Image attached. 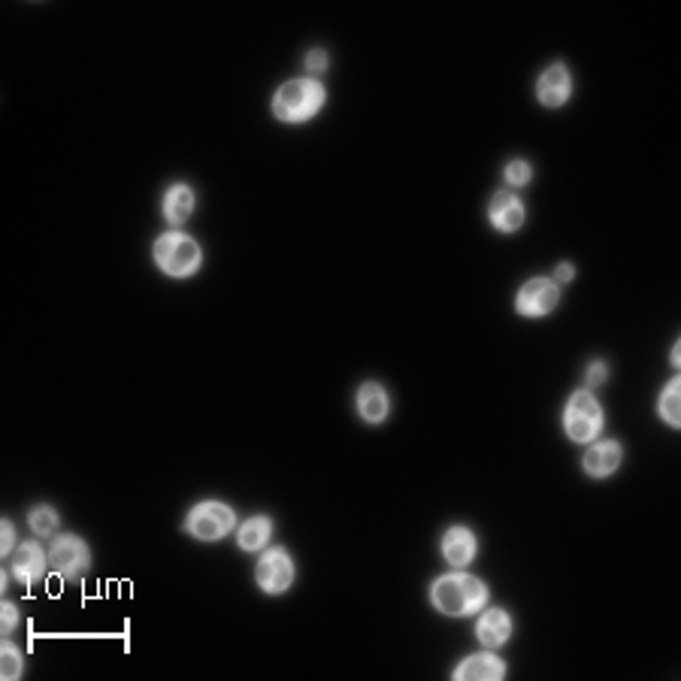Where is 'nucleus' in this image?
<instances>
[{
    "label": "nucleus",
    "mask_w": 681,
    "mask_h": 681,
    "mask_svg": "<svg viewBox=\"0 0 681 681\" xmlns=\"http://www.w3.org/2000/svg\"><path fill=\"white\" fill-rule=\"evenodd\" d=\"M557 303H560V285L554 279L536 276L518 288L515 312L524 318H542V315H551L557 309Z\"/></svg>",
    "instance_id": "8"
},
{
    "label": "nucleus",
    "mask_w": 681,
    "mask_h": 681,
    "mask_svg": "<svg viewBox=\"0 0 681 681\" xmlns=\"http://www.w3.org/2000/svg\"><path fill=\"white\" fill-rule=\"evenodd\" d=\"M657 412H660V418H663L672 430L681 427V379H678V376H672L669 385L663 388V394H660V400H657Z\"/></svg>",
    "instance_id": "19"
},
{
    "label": "nucleus",
    "mask_w": 681,
    "mask_h": 681,
    "mask_svg": "<svg viewBox=\"0 0 681 681\" xmlns=\"http://www.w3.org/2000/svg\"><path fill=\"white\" fill-rule=\"evenodd\" d=\"M488 218L500 234H515L524 227L527 209H524L521 197H515L512 191H497L488 203Z\"/></svg>",
    "instance_id": "13"
},
{
    "label": "nucleus",
    "mask_w": 681,
    "mask_h": 681,
    "mask_svg": "<svg viewBox=\"0 0 681 681\" xmlns=\"http://www.w3.org/2000/svg\"><path fill=\"white\" fill-rule=\"evenodd\" d=\"M454 681H500L506 678V663L491 654V648L485 654H473L467 660H461L458 666H454L451 672Z\"/></svg>",
    "instance_id": "14"
},
{
    "label": "nucleus",
    "mask_w": 681,
    "mask_h": 681,
    "mask_svg": "<svg viewBox=\"0 0 681 681\" xmlns=\"http://www.w3.org/2000/svg\"><path fill=\"white\" fill-rule=\"evenodd\" d=\"M0 624H4V633H13L19 627V609L13 603H4V612H0Z\"/></svg>",
    "instance_id": "26"
},
{
    "label": "nucleus",
    "mask_w": 681,
    "mask_h": 681,
    "mask_svg": "<svg viewBox=\"0 0 681 681\" xmlns=\"http://www.w3.org/2000/svg\"><path fill=\"white\" fill-rule=\"evenodd\" d=\"M573 276H576V267L573 264H557V270H554V282L560 285V282H573Z\"/></svg>",
    "instance_id": "27"
},
{
    "label": "nucleus",
    "mask_w": 681,
    "mask_h": 681,
    "mask_svg": "<svg viewBox=\"0 0 681 681\" xmlns=\"http://www.w3.org/2000/svg\"><path fill=\"white\" fill-rule=\"evenodd\" d=\"M297 579V563L288 554V548L276 545V548H264V554L255 563V582L264 594L279 597L285 594Z\"/></svg>",
    "instance_id": "7"
},
{
    "label": "nucleus",
    "mask_w": 681,
    "mask_h": 681,
    "mask_svg": "<svg viewBox=\"0 0 681 681\" xmlns=\"http://www.w3.org/2000/svg\"><path fill=\"white\" fill-rule=\"evenodd\" d=\"M19 545H16V527H13V521L10 518H4L0 521V554H13Z\"/></svg>",
    "instance_id": "24"
},
{
    "label": "nucleus",
    "mask_w": 681,
    "mask_h": 681,
    "mask_svg": "<svg viewBox=\"0 0 681 681\" xmlns=\"http://www.w3.org/2000/svg\"><path fill=\"white\" fill-rule=\"evenodd\" d=\"M152 258L158 264V270L170 279H188L200 270L203 264V249L194 237L182 234V231H167L155 240L152 246Z\"/></svg>",
    "instance_id": "3"
},
{
    "label": "nucleus",
    "mask_w": 681,
    "mask_h": 681,
    "mask_svg": "<svg viewBox=\"0 0 681 681\" xmlns=\"http://www.w3.org/2000/svg\"><path fill=\"white\" fill-rule=\"evenodd\" d=\"M355 406L364 424H382L391 412V397L379 382H364L355 394Z\"/></svg>",
    "instance_id": "16"
},
{
    "label": "nucleus",
    "mask_w": 681,
    "mask_h": 681,
    "mask_svg": "<svg viewBox=\"0 0 681 681\" xmlns=\"http://www.w3.org/2000/svg\"><path fill=\"white\" fill-rule=\"evenodd\" d=\"M58 524H61V515L58 509H52L49 503H40L28 512V527L37 533V536H52L58 533Z\"/></svg>",
    "instance_id": "20"
},
{
    "label": "nucleus",
    "mask_w": 681,
    "mask_h": 681,
    "mask_svg": "<svg viewBox=\"0 0 681 681\" xmlns=\"http://www.w3.org/2000/svg\"><path fill=\"white\" fill-rule=\"evenodd\" d=\"M182 527L200 542H218L231 530H237V512L221 500H203L185 515Z\"/></svg>",
    "instance_id": "5"
},
{
    "label": "nucleus",
    "mask_w": 681,
    "mask_h": 681,
    "mask_svg": "<svg viewBox=\"0 0 681 681\" xmlns=\"http://www.w3.org/2000/svg\"><path fill=\"white\" fill-rule=\"evenodd\" d=\"M430 603L448 618H473L488 606V585L464 570H451L430 585Z\"/></svg>",
    "instance_id": "1"
},
{
    "label": "nucleus",
    "mask_w": 681,
    "mask_h": 681,
    "mask_svg": "<svg viewBox=\"0 0 681 681\" xmlns=\"http://www.w3.org/2000/svg\"><path fill=\"white\" fill-rule=\"evenodd\" d=\"M512 615L506 609H482L479 621H476V639L485 648H500L512 639Z\"/></svg>",
    "instance_id": "15"
},
{
    "label": "nucleus",
    "mask_w": 681,
    "mask_h": 681,
    "mask_svg": "<svg viewBox=\"0 0 681 681\" xmlns=\"http://www.w3.org/2000/svg\"><path fill=\"white\" fill-rule=\"evenodd\" d=\"M503 179H506V185H512V188H524V185H530V179H533V167H530V161H524V158L509 161V164L503 167Z\"/></svg>",
    "instance_id": "22"
},
{
    "label": "nucleus",
    "mask_w": 681,
    "mask_h": 681,
    "mask_svg": "<svg viewBox=\"0 0 681 681\" xmlns=\"http://www.w3.org/2000/svg\"><path fill=\"white\" fill-rule=\"evenodd\" d=\"M25 669V654L16 642H4L0 645V675H4V681H16Z\"/></svg>",
    "instance_id": "21"
},
{
    "label": "nucleus",
    "mask_w": 681,
    "mask_h": 681,
    "mask_svg": "<svg viewBox=\"0 0 681 681\" xmlns=\"http://www.w3.org/2000/svg\"><path fill=\"white\" fill-rule=\"evenodd\" d=\"M327 103V91L318 79H288L273 94V116L285 125H303L315 119Z\"/></svg>",
    "instance_id": "2"
},
{
    "label": "nucleus",
    "mask_w": 681,
    "mask_h": 681,
    "mask_svg": "<svg viewBox=\"0 0 681 681\" xmlns=\"http://www.w3.org/2000/svg\"><path fill=\"white\" fill-rule=\"evenodd\" d=\"M194 206H197V194H194V188H191V185L176 182V185H170V188L164 191L161 212H164V218H167L173 227L185 224V221L191 218Z\"/></svg>",
    "instance_id": "17"
},
{
    "label": "nucleus",
    "mask_w": 681,
    "mask_h": 681,
    "mask_svg": "<svg viewBox=\"0 0 681 681\" xmlns=\"http://www.w3.org/2000/svg\"><path fill=\"white\" fill-rule=\"evenodd\" d=\"M624 464V448L615 439H594L582 458V467L591 479H609Z\"/></svg>",
    "instance_id": "11"
},
{
    "label": "nucleus",
    "mask_w": 681,
    "mask_h": 681,
    "mask_svg": "<svg viewBox=\"0 0 681 681\" xmlns=\"http://www.w3.org/2000/svg\"><path fill=\"white\" fill-rule=\"evenodd\" d=\"M439 551L442 557L454 566V570H467V566L476 560V551H479V539L470 527L464 524H454L442 533V542H439Z\"/></svg>",
    "instance_id": "10"
},
{
    "label": "nucleus",
    "mask_w": 681,
    "mask_h": 681,
    "mask_svg": "<svg viewBox=\"0 0 681 681\" xmlns=\"http://www.w3.org/2000/svg\"><path fill=\"white\" fill-rule=\"evenodd\" d=\"M49 570V551L40 542H22L13 551V576L19 579V585H37Z\"/></svg>",
    "instance_id": "12"
},
{
    "label": "nucleus",
    "mask_w": 681,
    "mask_h": 681,
    "mask_svg": "<svg viewBox=\"0 0 681 681\" xmlns=\"http://www.w3.org/2000/svg\"><path fill=\"white\" fill-rule=\"evenodd\" d=\"M606 379H609V364H606V361L597 358V361H591V364L585 367V388H588V391H597Z\"/></svg>",
    "instance_id": "23"
},
{
    "label": "nucleus",
    "mask_w": 681,
    "mask_h": 681,
    "mask_svg": "<svg viewBox=\"0 0 681 681\" xmlns=\"http://www.w3.org/2000/svg\"><path fill=\"white\" fill-rule=\"evenodd\" d=\"M536 97L548 109H557V106H563L566 100H570L573 97V73H570V67H566L563 61L548 64L542 70L539 82H536Z\"/></svg>",
    "instance_id": "9"
},
{
    "label": "nucleus",
    "mask_w": 681,
    "mask_h": 681,
    "mask_svg": "<svg viewBox=\"0 0 681 681\" xmlns=\"http://www.w3.org/2000/svg\"><path fill=\"white\" fill-rule=\"evenodd\" d=\"M563 430H566V436H570V442H579V445H588V442H594L600 436V430H603V406L588 388L573 391L570 400H566Z\"/></svg>",
    "instance_id": "4"
},
{
    "label": "nucleus",
    "mask_w": 681,
    "mask_h": 681,
    "mask_svg": "<svg viewBox=\"0 0 681 681\" xmlns=\"http://www.w3.org/2000/svg\"><path fill=\"white\" fill-rule=\"evenodd\" d=\"M49 566H52V573L61 582L82 579L91 570V548H88V542L73 536V533L55 536L52 548H49Z\"/></svg>",
    "instance_id": "6"
},
{
    "label": "nucleus",
    "mask_w": 681,
    "mask_h": 681,
    "mask_svg": "<svg viewBox=\"0 0 681 681\" xmlns=\"http://www.w3.org/2000/svg\"><path fill=\"white\" fill-rule=\"evenodd\" d=\"M303 64H306V70H309V73H324V70H327V64H330V58H327V52H324V49H309Z\"/></svg>",
    "instance_id": "25"
},
{
    "label": "nucleus",
    "mask_w": 681,
    "mask_h": 681,
    "mask_svg": "<svg viewBox=\"0 0 681 681\" xmlns=\"http://www.w3.org/2000/svg\"><path fill=\"white\" fill-rule=\"evenodd\" d=\"M273 536V521L267 515H252L237 527V545L243 551H264Z\"/></svg>",
    "instance_id": "18"
}]
</instances>
